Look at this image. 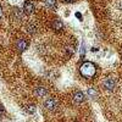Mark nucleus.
I'll return each instance as SVG.
<instances>
[{"instance_id":"nucleus-12","label":"nucleus","mask_w":122,"mask_h":122,"mask_svg":"<svg viewBox=\"0 0 122 122\" xmlns=\"http://www.w3.org/2000/svg\"><path fill=\"white\" fill-rule=\"evenodd\" d=\"M27 29H28V32H30V33H36V26H33L32 23H29L28 26H27Z\"/></svg>"},{"instance_id":"nucleus-2","label":"nucleus","mask_w":122,"mask_h":122,"mask_svg":"<svg viewBox=\"0 0 122 122\" xmlns=\"http://www.w3.org/2000/svg\"><path fill=\"white\" fill-rule=\"evenodd\" d=\"M44 106L48 110H50V111H55L57 109V106H59V103H57L55 99H48V100H45Z\"/></svg>"},{"instance_id":"nucleus-1","label":"nucleus","mask_w":122,"mask_h":122,"mask_svg":"<svg viewBox=\"0 0 122 122\" xmlns=\"http://www.w3.org/2000/svg\"><path fill=\"white\" fill-rule=\"evenodd\" d=\"M79 72H81V75H82L83 77L90 78V77H93L95 75L97 67L94 66V64H92V62H84L82 66H81Z\"/></svg>"},{"instance_id":"nucleus-7","label":"nucleus","mask_w":122,"mask_h":122,"mask_svg":"<svg viewBox=\"0 0 122 122\" xmlns=\"http://www.w3.org/2000/svg\"><path fill=\"white\" fill-rule=\"evenodd\" d=\"M53 28H54L55 30H57V32H59V30H61V29L64 28V23L61 22L60 20H55V21L53 22Z\"/></svg>"},{"instance_id":"nucleus-10","label":"nucleus","mask_w":122,"mask_h":122,"mask_svg":"<svg viewBox=\"0 0 122 122\" xmlns=\"http://www.w3.org/2000/svg\"><path fill=\"white\" fill-rule=\"evenodd\" d=\"M44 3L49 9H53L56 6V0H44Z\"/></svg>"},{"instance_id":"nucleus-17","label":"nucleus","mask_w":122,"mask_h":122,"mask_svg":"<svg viewBox=\"0 0 122 122\" xmlns=\"http://www.w3.org/2000/svg\"><path fill=\"white\" fill-rule=\"evenodd\" d=\"M1 14H3V10H1V6H0V16H1Z\"/></svg>"},{"instance_id":"nucleus-6","label":"nucleus","mask_w":122,"mask_h":122,"mask_svg":"<svg viewBox=\"0 0 122 122\" xmlns=\"http://www.w3.org/2000/svg\"><path fill=\"white\" fill-rule=\"evenodd\" d=\"M84 94L82 93V92H76L75 95H73V101L76 104H81V103H83L84 101Z\"/></svg>"},{"instance_id":"nucleus-3","label":"nucleus","mask_w":122,"mask_h":122,"mask_svg":"<svg viewBox=\"0 0 122 122\" xmlns=\"http://www.w3.org/2000/svg\"><path fill=\"white\" fill-rule=\"evenodd\" d=\"M116 87V82L112 79V78H106L105 82H104V88L107 89V90H114Z\"/></svg>"},{"instance_id":"nucleus-9","label":"nucleus","mask_w":122,"mask_h":122,"mask_svg":"<svg viewBox=\"0 0 122 122\" xmlns=\"http://www.w3.org/2000/svg\"><path fill=\"white\" fill-rule=\"evenodd\" d=\"M87 94H88V98H90V99H97V97H98V94H97V92L94 90V89H88L87 90Z\"/></svg>"},{"instance_id":"nucleus-5","label":"nucleus","mask_w":122,"mask_h":122,"mask_svg":"<svg viewBox=\"0 0 122 122\" xmlns=\"http://www.w3.org/2000/svg\"><path fill=\"white\" fill-rule=\"evenodd\" d=\"M27 46H28V44H27L26 40H23V39H20V40H17V43H16V48H17V50H18L20 53L25 51V50L27 49Z\"/></svg>"},{"instance_id":"nucleus-8","label":"nucleus","mask_w":122,"mask_h":122,"mask_svg":"<svg viewBox=\"0 0 122 122\" xmlns=\"http://www.w3.org/2000/svg\"><path fill=\"white\" fill-rule=\"evenodd\" d=\"M46 89L45 88H43V87H39V88H37L36 89V94L38 95V97H44V95H46Z\"/></svg>"},{"instance_id":"nucleus-14","label":"nucleus","mask_w":122,"mask_h":122,"mask_svg":"<svg viewBox=\"0 0 122 122\" xmlns=\"http://www.w3.org/2000/svg\"><path fill=\"white\" fill-rule=\"evenodd\" d=\"M4 112H5V110H4V107H3V106H0V117H1V116L4 115Z\"/></svg>"},{"instance_id":"nucleus-16","label":"nucleus","mask_w":122,"mask_h":122,"mask_svg":"<svg viewBox=\"0 0 122 122\" xmlns=\"http://www.w3.org/2000/svg\"><path fill=\"white\" fill-rule=\"evenodd\" d=\"M65 1H67V3H72V1H75V0H65Z\"/></svg>"},{"instance_id":"nucleus-15","label":"nucleus","mask_w":122,"mask_h":122,"mask_svg":"<svg viewBox=\"0 0 122 122\" xmlns=\"http://www.w3.org/2000/svg\"><path fill=\"white\" fill-rule=\"evenodd\" d=\"M76 17H77V18H81V20H82V15H81L79 12H76Z\"/></svg>"},{"instance_id":"nucleus-4","label":"nucleus","mask_w":122,"mask_h":122,"mask_svg":"<svg viewBox=\"0 0 122 122\" xmlns=\"http://www.w3.org/2000/svg\"><path fill=\"white\" fill-rule=\"evenodd\" d=\"M23 11H25V14H27V15L32 14V12L34 11V5H33V3H32V1H26L25 5H23Z\"/></svg>"},{"instance_id":"nucleus-11","label":"nucleus","mask_w":122,"mask_h":122,"mask_svg":"<svg viewBox=\"0 0 122 122\" xmlns=\"http://www.w3.org/2000/svg\"><path fill=\"white\" fill-rule=\"evenodd\" d=\"M26 111H27L28 114H34L36 112V106L34 105H29V106H27Z\"/></svg>"},{"instance_id":"nucleus-13","label":"nucleus","mask_w":122,"mask_h":122,"mask_svg":"<svg viewBox=\"0 0 122 122\" xmlns=\"http://www.w3.org/2000/svg\"><path fill=\"white\" fill-rule=\"evenodd\" d=\"M68 50H70V54H73L75 53V46L73 45H68L67 46V51H68Z\"/></svg>"}]
</instances>
